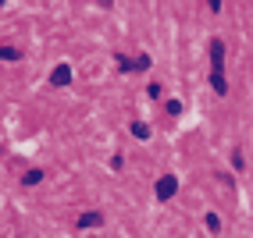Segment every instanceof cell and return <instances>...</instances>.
<instances>
[{"mask_svg": "<svg viewBox=\"0 0 253 238\" xmlns=\"http://www.w3.org/2000/svg\"><path fill=\"white\" fill-rule=\"evenodd\" d=\"M207 228H211V231H214V235H217V231H221V220H217V217H214V213H207Z\"/></svg>", "mask_w": 253, "mask_h": 238, "instance_id": "10", "label": "cell"}, {"mask_svg": "<svg viewBox=\"0 0 253 238\" xmlns=\"http://www.w3.org/2000/svg\"><path fill=\"white\" fill-rule=\"evenodd\" d=\"M221 68H225V43L211 39V71H221Z\"/></svg>", "mask_w": 253, "mask_h": 238, "instance_id": "2", "label": "cell"}, {"mask_svg": "<svg viewBox=\"0 0 253 238\" xmlns=\"http://www.w3.org/2000/svg\"><path fill=\"white\" fill-rule=\"evenodd\" d=\"M22 50H11V46H0V61H18Z\"/></svg>", "mask_w": 253, "mask_h": 238, "instance_id": "8", "label": "cell"}, {"mask_svg": "<svg viewBox=\"0 0 253 238\" xmlns=\"http://www.w3.org/2000/svg\"><path fill=\"white\" fill-rule=\"evenodd\" d=\"M211 86H214V93H225L228 86H225V75L221 71H211Z\"/></svg>", "mask_w": 253, "mask_h": 238, "instance_id": "6", "label": "cell"}, {"mask_svg": "<svg viewBox=\"0 0 253 238\" xmlns=\"http://www.w3.org/2000/svg\"><path fill=\"white\" fill-rule=\"evenodd\" d=\"M211 11H221V0H211Z\"/></svg>", "mask_w": 253, "mask_h": 238, "instance_id": "11", "label": "cell"}, {"mask_svg": "<svg viewBox=\"0 0 253 238\" xmlns=\"http://www.w3.org/2000/svg\"><path fill=\"white\" fill-rule=\"evenodd\" d=\"M132 135H136V139H150V128L143 121H132Z\"/></svg>", "mask_w": 253, "mask_h": 238, "instance_id": "7", "label": "cell"}, {"mask_svg": "<svg viewBox=\"0 0 253 238\" xmlns=\"http://www.w3.org/2000/svg\"><path fill=\"white\" fill-rule=\"evenodd\" d=\"M175 192H178V178H175V174H164V178L157 181V199H161V203H168Z\"/></svg>", "mask_w": 253, "mask_h": 238, "instance_id": "1", "label": "cell"}, {"mask_svg": "<svg viewBox=\"0 0 253 238\" xmlns=\"http://www.w3.org/2000/svg\"><path fill=\"white\" fill-rule=\"evenodd\" d=\"M68 82H72V68L68 64H57L54 75H50V86H68Z\"/></svg>", "mask_w": 253, "mask_h": 238, "instance_id": "3", "label": "cell"}, {"mask_svg": "<svg viewBox=\"0 0 253 238\" xmlns=\"http://www.w3.org/2000/svg\"><path fill=\"white\" fill-rule=\"evenodd\" d=\"M100 220H104L100 213H82V217H79V228H96Z\"/></svg>", "mask_w": 253, "mask_h": 238, "instance_id": "5", "label": "cell"}, {"mask_svg": "<svg viewBox=\"0 0 253 238\" xmlns=\"http://www.w3.org/2000/svg\"><path fill=\"white\" fill-rule=\"evenodd\" d=\"M118 68H122V71H143V64L139 61H128L125 54H118Z\"/></svg>", "mask_w": 253, "mask_h": 238, "instance_id": "4", "label": "cell"}, {"mask_svg": "<svg viewBox=\"0 0 253 238\" xmlns=\"http://www.w3.org/2000/svg\"><path fill=\"white\" fill-rule=\"evenodd\" d=\"M40 181H43V171H29L25 174V185H40Z\"/></svg>", "mask_w": 253, "mask_h": 238, "instance_id": "9", "label": "cell"}]
</instances>
